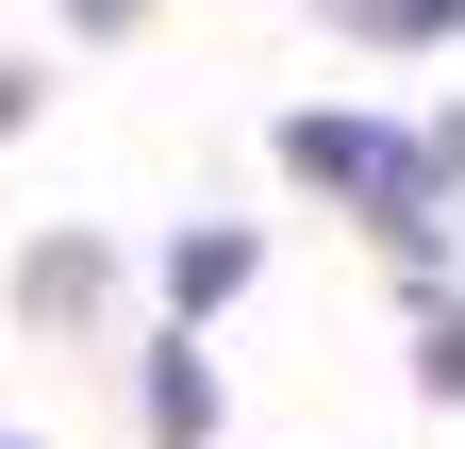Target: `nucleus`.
I'll return each mask as SVG.
<instances>
[{"instance_id":"obj_1","label":"nucleus","mask_w":465,"mask_h":449,"mask_svg":"<svg viewBox=\"0 0 465 449\" xmlns=\"http://www.w3.org/2000/svg\"><path fill=\"white\" fill-rule=\"evenodd\" d=\"M250 234H183V250H166V300H183V316H216V300H250Z\"/></svg>"},{"instance_id":"obj_2","label":"nucleus","mask_w":465,"mask_h":449,"mask_svg":"<svg viewBox=\"0 0 465 449\" xmlns=\"http://www.w3.org/2000/svg\"><path fill=\"white\" fill-rule=\"evenodd\" d=\"M150 416H166V433H200V416H216V383H200V350H166V366H150Z\"/></svg>"},{"instance_id":"obj_3","label":"nucleus","mask_w":465,"mask_h":449,"mask_svg":"<svg viewBox=\"0 0 465 449\" xmlns=\"http://www.w3.org/2000/svg\"><path fill=\"white\" fill-rule=\"evenodd\" d=\"M432 400H465V316H432Z\"/></svg>"},{"instance_id":"obj_4","label":"nucleus","mask_w":465,"mask_h":449,"mask_svg":"<svg viewBox=\"0 0 465 449\" xmlns=\"http://www.w3.org/2000/svg\"><path fill=\"white\" fill-rule=\"evenodd\" d=\"M67 17H84V34H116V17H134V0H67Z\"/></svg>"},{"instance_id":"obj_5","label":"nucleus","mask_w":465,"mask_h":449,"mask_svg":"<svg viewBox=\"0 0 465 449\" xmlns=\"http://www.w3.org/2000/svg\"><path fill=\"white\" fill-rule=\"evenodd\" d=\"M0 449H17V433H0Z\"/></svg>"}]
</instances>
